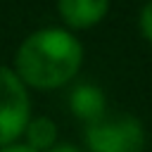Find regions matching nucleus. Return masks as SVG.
<instances>
[{"mask_svg":"<svg viewBox=\"0 0 152 152\" xmlns=\"http://www.w3.org/2000/svg\"><path fill=\"white\" fill-rule=\"evenodd\" d=\"M109 5L112 0H57V12L69 31H86L107 17Z\"/></svg>","mask_w":152,"mask_h":152,"instance_id":"obj_4","label":"nucleus"},{"mask_svg":"<svg viewBox=\"0 0 152 152\" xmlns=\"http://www.w3.org/2000/svg\"><path fill=\"white\" fill-rule=\"evenodd\" d=\"M69 109L86 126L107 116V97L104 90L95 83H76L69 93Z\"/></svg>","mask_w":152,"mask_h":152,"instance_id":"obj_5","label":"nucleus"},{"mask_svg":"<svg viewBox=\"0 0 152 152\" xmlns=\"http://www.w3.org/2000/svg\"><path fill=\"white\" fill-rule=\"evenodd\" d=\"M145 126L133 114H107L86 126L88 152H145Z\"/></svg>","mask_w":152,"mask_h":152,"instance_id":"obj_2","label":"nucleus"},{"mask_svg":"<svg viewBox=\"0 0 152 152\" xmlns=\"http://www.w3.org/2000/svg\"><path fill=\"white\" fill-rule=\"evenodd\" d=\"M83 64L81 40L62 26H45L28 33L12 59L14 74L26 88L57 90L76 78Z\"/></svg>","mask_w":152,"mask_h":152,"instance_id":"obj_1","label":"nucleus"},{"mask_svg":"<svg viewBox=\"0 0 152 152\" xmlns=\"http://www.w3.org/2000/svg\"><path fill=\"white\" fill-rule=\"evenodd\" d=\"M138 26H140V33L147 43H152V0H147L140 10V17H138Z\"/></svg>","mask_w":152,"mask_h":152,"instance_id":"obj_7","label":"nucleus"},{"mask_svg":"<svg viewBox=\"0 0 152 152\" xmlns=\"http://www.w3.org/2000/svg\"><path fill=\"white\" fill-rule=\"evenodd\" d=\"M57 135H59V128H57L55 119H50L45 114L31 116L24 128V145H28L36 152H50L57 145Z\"/></svg>","mask_w":152,"mask_h":152,"instance_id":"obj_6","label":"nucleus"},{"mask_svg":"<svg viewBox=\"0 0 152 152\" xmlns=\"http://www.w3.org/2000/svg\"><path fill=\"white\" fill-rule=\"evenodd\" d=\"M31 119L28 88L12 66L0 64V147L19 142Z\"/></svg>","mask_w":152,"mask_h":152,"instance_id":"obj_3","label":"nucleus"},{"mask_svg":"<svg viewBox=\"0 0 152 152\" xmlns=\"http://www.w3.org/2000/svg\"><path fill=\"white\" fill-rule=\"evenodd\" d=\"M0 152H36V150H31L28 145H24V142L19 140V142H12V145H7V147H0Z\"/></svg>","mask_w":152,"mask_h":152,"instance_id":"obj_8","label":"nucleus"},{"mask_svg":"<svg viewBox=\"0 0 152 152\" xmlns=\"http://www.w3.org/2000/svg\"><path fill=\"white\" fill-rule=\"evenodd\" d=\"M50 152H83V150L76 147V145H71V142H57Z\"/></svg>","mask_w":152,"mask_h":152,"instance_id":"obj_9","label":"nucleus"}]
</instances>
